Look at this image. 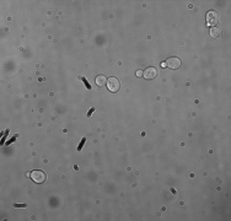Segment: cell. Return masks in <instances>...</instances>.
<instances>
[{"instance_id":"cell-13","label":"cell","mask_w":231,"mask_h":221,"mask_svg":"<svg viewBox=\"0 0 231 221\" xmlns=\"http://www.w3.org/2000/svg\"><path fill=\"white\" fill-rule=\"evenodd\" d=\"M14 206L15 208H26V204H14Z\"/></svg>"},{"instance_id":"cell-5","label":"cell","mask_w":231,"mask_h":221,"mask_svg":"<svg viewBox=\"0 0 231 221\" xmlns=\"http://www.w3.org/2000/svg\"><path fill=\"white\" fill-rule=\"evenodd\" d=\"M143 76L145 78L146 80H152V79H155L156 76H158V70L155 68H152V66H150V68H146L145 69V71L143 73Z\"/></svg>"},{"instance_id":"cell-8","label":"cell","mask_w":231,"mask_h":221,"mask_svg":"<svg viewBox=\"0 0 231 221\" xmlns=\"http://www.w3.org/2000/svg\"><path fill=\"white\" fill-rule=\"evenodd\" d=\"M80 80L82 81V84L85 85V87H86V89H87V90H91V85L89 84V81L86 80V78H84V76H80Z\"/></svg>"},{"instance_id":"cell-14","label":"cell","mask_w":231,"mask_h":221,"mask_svg":"<svg viewBox=\"0 0 231 221\" xmlns=\"http://www.w3.org/2000/svg\"><path fill=\"white\" fill-rule=\"evenodd\" d=\"M137 76H143V70H138V71H137Z\"/></svg>"},{"instance_id":"cell-4","label":"cell","mask_w":231,"mask_h":221,"mask_svg":"<svg viewBox=\"0 0 231 221\" xmlns=\"http://www.w3.org/2000/svg\"><path fill=\"white\" fill-rule=\"evenodd\" d=\"M166 65H167L170 69H178L179 66H181V64H182V62H181V59L177 58V57H171V58H168L167 60H166Z\"/></svg>"},{"instance_id":"cell-9","label":"cell","mask_w":231,"mask_h":221,"mask_svg":"<svg viewBox=\"0 0 231 221\" xmlns=\"http://www.w3.org/2000/svg\"><path fill=\"white\" fill-rule=\"evenodd\" d=\"M85 142H86V138H82V139H81V141H80V144L78 145V151H81V150H82Z\"/></svg>"},{"instance_id":"cell-1","label":"cell","mask_w":231,"mask_h":221,"mask_svg":"<svg viewBox=\"0 0 231 221\" xmlns=\"http://www.w3.org/2000/svg\"><path fill=\"white\" fill-rule=\"evenodd\" d=\"M30 177H31V179L35 182V183L41 184V183H43V182L46 181L47 174L44 173L42 169H36V171H32L31 173H30Z\"/></svg>"},{"instance_id":"cell-6","label":"cell","mask_w":231,"mask_h":221,"mask_svg":"<svg viewBox=\"0 0 231 221\" xmlns=\"http://www.w3.org/2000/svg\"><path fill=\"white\" fill-rule=\"evenodd\" d=\"M95 82H96L97 86L102 87V86H105V85L107 84V78H106L105 75H97L96 79H95Z\"/></svg>"},{"instance_id":"cell-2","label":"cell","mask_w":231,"mask_h":221,"mask_svg":"<svg viewBox=\"0 0 231 221\" xmlns=\"http://www.w3.org/2000/svg\"><path fill=\"white\" fill-rule=\"evenodd\" d=\"M107 87L110 90L111 92H118L119 91V87H121V84H119V80L112 76V78H108L107 79Z\"/></svg>"},{"instance_id":"cell-10","label":"cell","mask_w":231,"mask_h":221,"mask_svg":"<svg viewBox=\"0 0 231 221\" xmlns=\"http://www.w3.org/2000/svg\"><path fill=\"white\" fill-rule=\"evenodd\" d=\"M16 139H17V135H14V137L11 138V139H10V140H9V141L6 142V145H10V144H12V142L15 141Z\"/></svg>"},{"instance_id":"cell-11","label":"cell","mask_w":231,"mask_h":221,"mask_svg":"<svg viewBox=\"0 0 231 221\" xmlns=\"http://www.w3.org/2000/svg\"><path fill=\"white\" fill-rule=\"evenodd\" d=\"M94 112H95V108L92 107V108H90V109H89V112H87V114H86V116H87V117H91V114H92Z\"/></svg>"},{"instance_id":"cell-7","label":"cell","mask_w":231,"mask_h":221,"mask_svg":"<svg viewBox=\"0 0 231 221\" xmlns=\"http://www.w3.org/2000/svg\"><path fill=\"white\" fill-rule=\"evenodd\" d=\"M210 36L213 37V38H219V37H220V30L216 28V27H213V28L210 30Z\"/></svg>"},{"instance_id":"cell-3","label":"cell","mask_w":231,"mask_h":221,"mask_svg":"<svg viewBox=\"0 0 231 221\" xmlns=\"http://www.w3.org/2000/svg\"><path fill=\"white\" fill-rule=\"evenodd\" d=\"M207 22L209 26H214L219 22V14L216 11H209L207 14Z\"/></svg>"},{"instance_id":"cell-12","label":"cell","mask_w":231,"mask_h":221,"mask_svg":"<svg viewBox=\"0 0 231 221\" xmlns=\"http://www.w3.org/2000/svg\"><path fill=\"white\" fill-rule=\"evenodd\" d=\"M9 134V130H6L5 132V135L3 137V139H1V144H5V139H6V135Z\"/></svg>"}]
</instances>
